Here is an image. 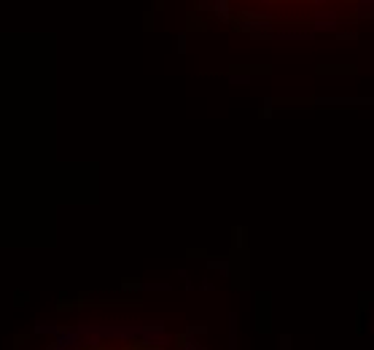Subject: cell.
Listing matches in <instances>:
<instances>
[{
    "label": "cell",
    "mask_w": 374,
    "mask_h": 350,
    "mask_svg": "<svg viewBox=\"0 0 374 350\" xmlns=\"http://www.w3.org/2000/svg\"><path fill=\"white\" fill-rule=\"evenodd\" d=\"M253 11H264L269 16H283V19H307L318 14H331L342 5H355L361 0H240Z\"/></svg>",
    "instance_id": "1"
}]
</instances>
